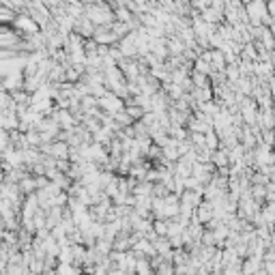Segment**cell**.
<instances>
[{"label": "cell", "instance_id": "cell-2", "mask_svg": "<svg viewBox=\"0 0 275 275\" xmlns=\"http://www.w3.org/2000/svg\"><path fill=\"white\" fill-rule=\"evenodd\" d=\"M215 220V204L213 202L204 200L202 204L196 209V215H193V222H200V224H209Z\"/></svg>", "mask_w": 275, "mask_h": 275}, {"label": "cell", "instance_id": "cell-5", "mask_svg": "<svg viewBox=\"0 0 275 275\" xmlns=\"http://www.w3.org/2000/svg\"><path fill=\"white\" fill-rule=\"evenodd\" d=\"M43 275H56V271H45Z\"/></svg>", "mask_w": 275, "mask_h": 275}, {"label": "cell", "instance_id": "cell-3", "mask_svg": "<svg viewBox=\"0 0 275 275\" xmlns=\"http://www.w3.org/2000/svg\"><path fill=\"white\" fill-rule=\"evenodd\" d=\"M211 164H213L217 170L228 168V166H230V151H228V149H220V151H215V153H213V161H211Z\"/></svg>", "mask_w": 275, "mask_h": 275}, {"label": "cell", "instance_id": "cell-4", "mask_svg": "<svg viewBox=\"0 0 275 275\" xmlns=\"http://www.w3.org/2000/svg\"><path fill=\"white\" fill-rule=\"evenodd\" d=\"M264 271L266 275H275V262H264Z\"/></svg>", "mask_w": 275, "mask_h": 275}, {"label": "cell", "instance_id": "cell-1", "mask_svg": "<svg viewBox=\"0 0 275 275\" xmlns=\"http://www.w3.org/2000/svg\"><path fill=\"white\" fill-rule=\"evenodd\" d=\"M13 28L18 30L20 35H24V39H26V37H32V35H39V32H41V26H39V24L32 20L26 11L18 15V20H15Z\"/></svg>", "mask_w": 275, "mask_h": 275}]
</instances>
